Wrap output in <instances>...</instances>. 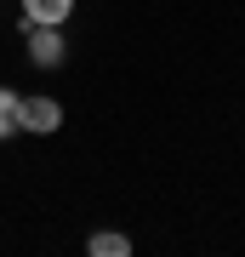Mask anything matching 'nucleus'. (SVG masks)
<instances>
[{"instance_id":"obj_1","label":"nucleus","mask_w":245,"mask_h":257,"mask_svg":"<svg viewBox=\"0 0 245 257\" xmlns=\"http://www.w3.org/2000/svg\"><path fill=\"white\" fill-rule=\"evenodd\" d=\"M23 52L35 69H63V57H69L63 23H23Z\"/></svg>"},{"instance_id":"obj_2","label":"nucleus","mask_w":245,"mask_h":257,"mask_svg":"<svg viewBox=\"0 0 245 257\" xmlns=\"http://www.w3.org/2000/svg\"><path fill=\"white\" fill-rule=\"evenodd\" d=\"M23 132H29V138H52V132H63V103H57L52 92L23 97Z\"/></svg>"},{"instance_id":"obj_3","label":"nucleus","mask_w":245,"mask_h":257,"mask_svg":"<svg viewBox=\"0 0 245 257\" xmlns=\"http://www.w3.org/2000/svg\"><path fill=\"white\" fill-rule=\"evenodd\" d=\"M23 23H69L74 18V0H18Z\"/></svg>"},{"instance_id":"obj_4","label":"nucleus","mask_w":245,"mask_h":257,"mask_svg":"<svg viewBox=\"0 0 245 257\" xmlns=\"http://www.w3.org/2000/svg\"><path fill=\"white\" fill-rule=\"evenodd\" d=\"M86 251L91 257H131V234H120V229H97L86 240Z\"/></svg>"},{"instance_id":"obj_5","label":"nucleus","mask_w":245,"mask_h":257,"mask_svg":"<svg viewBox=\"0 0 245 257\" xmlns=\"http://www.w3.org/2000/svg\"><path fill=\"white\" fill-rule=\"evenodd\" d=\"M18 132H23V97L12 86H0V143L18 138Z\"/></svg>"}]
</instances>
